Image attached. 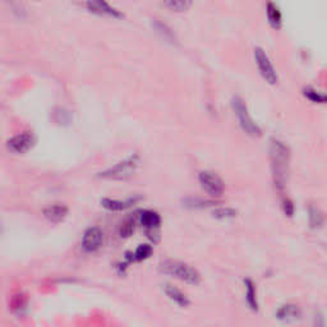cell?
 I'll list each match as a JSON object with an SVG mask.
<instances>
[{
    "label": "cell",
    "instance_id": "cell-1",
    "mask_svg": "<svg viewBox=\"0 0 327 327\" xmlns=\"http://www.w3.org/2000/svg\"><path fill=\"white\" fill-rule=\"evenodd\" d=\"M270 153L274 178H275V186L281 191L285 187L288 164H289V148L284 145V142L279 141V139H272Z\"/></svg>",
    "mask_w": 327,
    "mask_h": 327
},
{
    "label": "cell",
    "instance_id": "cell-2",
    "mask_svg": "<svg viewBox=\"0 0 327 327\" xmlns=\"http://www.w3.org/2000/svg\"><path fill=\"white\" fill-rule=\"evenodd\" d=\"M158 268L162 274L174 276L178 280L184 281V283L191 284V285H197L201 281V275H199L198 271L192 267L191 264L184 263V262L175 261V259H165V261L160 262Z\"/></svg>",
    "mask_w": 327,
    "mask_h": 327
},
{
    "label": "cell",
    "instance_id": "cell-3",
    "mask_svg": "<svg viewBox=\"0 0 327 327\" xmlns=\"http://www.w3.org/2000/svg\"><path fill=\"white\" fill-rule=\"evenodd\" d=\"M139 164V156L137 153H133L129 157L124 158L123 161H119L118 164L107 169L102 170L98 173V177L105 178V179H114V180H123L127 178L132 177L134 172L137 170Z\"/></svg>",
    "mask_w": 327,
    "mask_h": 327
},
{
    "label": "cell",
    "instance_id": "cell-4",
    "mask_svg": "<svg viewBox=\"0 0 327 327\" xmlns=\"http://www.w3.org/2000/svg\"><path fill=\"white\" fill-rule=\"evenodd\" d=\"M232 106L233 110L235 112L238 120H239V124L243 128V131H244L245 133H248L249 136H259V134H261V128L258 127V124L254 123V120L252 119L251 115H249L244 100H243L242 97H239V96H234V97L232 98Z\"/></svg>",
    "mask_w": 327,
    "mask_h": 327
},
{
    "label": "cell",
    "instance_id": "cell-5",
    "mask_svg": "<svg viewBox=\"0 0 327 327\" xmlns=\"http://www.w3.org/2000/svg\"><path fill=\"white\" fill-rule=\"evenodd\" d=\"M254 59H256V63L257 66H258V69L259 72H261L262 77H263L268 83L275 85L276 82L279 81V77L272 62H271V59L268 58L267 52L264 51L262 47L256 46L254 47Z\"/></svg>",
    "mask_w": 327,
    "mask_h": 327
},
{
    "label": "cell",
    "instance_id": "cell-6",
    "mask_svg": "<svg viewBox=\"0 0 327 327\" xmlns=\"http://www.w3.org/2000/svg\"><path fill=\"white\" fill-rule=\"evenodd\" d=\"M198 180L201 183V187L207 192L211 197H220L224 193V182L217 174L208 170H203L198 174Z\"/></svg>",
    "mask_w": 327,
    "mask_h": 327
},
{
    "label": "cell",
    "instance_id": "cell-7",
    "mask_svg": "<svg viewBox=\"0 0 327 327\" xmlns=\"http://www.w3.org/2000/svg\"><path fill=\"white\" fill-rule=\"evenodd\" d=\"M33 141H35V138H33L32 132L26 131L11 137V138L7 141V147H8L12 152L23 153L33 145Z\"/></svg>",
    "mask_w": 327,
    "mask_h": 327
},
{
    "label": "cell",
    "instance_id": "cell-8",
    "mask_svg": "<svg viewBox=\"0 0 327 327\" xmlns=\"http://www.w3.org/2000/svg\"><path fill=\"white\" fill-rule=\"evenodd\" d=\"M102 240H104L102 230L97 227H91L86 230L82 237V248L86 252H95L101 247Z\"/></svg>",
    "mask_w": 327,
    "mask_h": 327
},
{
    "label": "cell",
    "instance_id": "cell-9",
    "mask_svg": "<svg viewBox=\"0 0 327 327\" xmlns=\"http://www.w3.org/2000/svg\"><path fill=\"white\" fill-rule=\"evenodd\" d=\"M139 198H141V197L134 196V197H129V198H127L126 201H120V199H113L105 197V198L101 199L100 203L101 206H102L104 208H106V210L115 211V212H117V211H124L127 210V208H129L131 206H133L137 201H139Z\"/></svg>",
    "mask_w": 327,
    "mask_h": 327
},
{
    "label": "cell",
    "instance_id": "cell-10",
    "mask_svg": "<svg viewBox=\"0 0 327 327\" xmlns=\"http://www.w3.org/2000/svg\"><path fill=\"white\" fill-rule=\"evenodd\" d=\"M86 7L88 8V11L93 12V13L107 14V16L113 17H123L122 12L118 11L117 8L112 7L107 2H104V0H88L87 3H86Z\"/></svg>",
    "mask_w": 327,
    "mask_h": 327
},
{
    "label": "cell",
    "instance_id": "cell-11",
    "mask_svg": "<svg viewBox=\"0 0 327 327\" xmlns=\"http://www.w3.org/2000/svg\"><path fill=\"white\" fill-rule=\"evenodd\" d=\"M300 317H302V312L295 304H284L276 311V318L283 322H295Z\"/></svg>",
    "mask_w": 327,
    "mask_h": 327
},
{
    "label": "cell",
    "instance_id": "cell-12",
    "mask_svg": "<svg viewBox=\"0 0 327 327\" xmlns=\"http://www.w3.org/2000/svg\"><path fill=\"white\" fill-rule=\"evenodd\" d=\"M139 215V221H141L142 227L145 228L147 232H153V230L158 229L161 224V216L158 212L153 210H143L141 211Z\"/></svg>",
    "mask_w": 327,
    "mask_h": 327
},
{
    "label": "cell",
    "instance_id": "cell-13",
    "mask_svg": "<svg viewBox=\"0 0 327 327\" xmlns=\"http://www.w3.org/2000/svg\"><path fill=\"white\" fill-rule=\"evenodd\" d=\"M164 292H165V294H167V297L169 298L170 300H173V302L179 305V307L184 308V307H188L189 305V299L188 297H187V294L186 293H183L177 286L172 285V284H165Z\"/></svg>",
    "mask_w": 327,
    "mask_h": 327
},
{
    "label": "cell",
    "instance_id": "cell-14",
    "mask_svg": "<svg viewBox=\"0 0 327 327\" xmlns=\"http://www.w3.org/2000/svg\"><path fill=\"white\" fill-rule=\"evenodd\" d=\"M42 213L51 223H60L68 215V207L64 204H52V206L45 207L42 210Z\"/></svg>",
    "mask_w": 327,
    "mask_h": 327
},
{
    "label": "cell",
    "instance_id": "cell-15",
    "mask_svg": "<svg viewBox=\"0 0 327 327\" xmlns=\"http://www.w3.org/2000/svg\"><path fill=\"white\" fill-rule=\"evenodd\" d=\"M244 285H245V300H247V304H248V307L252 309V311L257 312L258 311V300H257V290H256V286H254V283L251 280V279H245Z\"/></svg>",
    "mask_w": 327,
    "mask_h": 327
},
{
    "label": "cell",
    "instance_id": "cell-16",
    "mask_svg": "<svg viewBox=\"0 0 327 327\" xmlns=\"http://www.w3.org/2000/svg\"><path fill=\"white\" fill-rule=\"evenodd\" d=\"M152 245L150 244H139L136 248L134 253L127 256V259L129 262L131 261H143V259L150 258L151 254H152Z\"/></svg>",
    "mask_w": 327,
    "mask_h": 327
},
{
    "label": "cell",
    "instance_id": "cell-17",
    "mask_svg": "<svg viewBox=\"0 0 327 327\" xmlns=\"http://www.w3.org/2000/svg\"><path fill=\"white\" fill-rule=\"evenodd\" d=\"M267 18L274 28H279L281 26L283 16H281L280 9L275 3H267Z\"/></svg>",
    "mask_w": 327,
    "mask_h": 327
},
{
    "label": "cell",
    "instance_id": "cell-18",
    "mask_svg": "<svg viewBox=\"0 0 327 327\" xmlns=\"http://www.w3.org/2000/svg\"><path fill=\"white\" fill-rule=\"evenodd\" d=\"M152 26L155 27V30L157 31V32L160 33L164 38H165V40L170 41V42L175 41L174 31H173L172 28L167 25V23L161 22V21H158V19H152Z\"/></svg>",
    "mask_w": 327,
    "mask_h": 327
},
{
    "label": "cell",
    "instance_id": "cell-19",
    "mask_svg": "<svg viewBox=\"0 0 327 327\" xmlns=\"http://www.w3.org/2000/svg\"><path fill=\"white\" fill-rule=\"evenodd\" d=\"M134 229H136V217L134 216H129L126 220L120 224L119 228V235L120 238H129L133 234Z\"/></svg>",
    "mask_w": 327,
    "mask_h": 327
},
{
    "label": "cell",
    "instance_id": "cell-20",
    "mask_svg": "<svg viewBox=\"0 0 327 327\" xmlns=\"http://www.w3.org/2000/svg\"><path fill=\"white\" fill-rule=\"evenodd\" d=\"M212 215L213 217L219 219V220H229V219H234L237 216V210L232 207H219L213 210Z\"/></svg>",
    "mask_w": 327,
    "mask_h": 327
},
{
    "label": "cell",
    "instance_id": "cell-21",
    "mask_svg": "<svg viewBox=\"0 0 327 327\" xmlns=\"http://www.w3.org/2000/svg\"><path fill=\"white\" fill-rule=\"evenodd\" d=\"M164 6L170 8L172 11L182 12L186 11V9L191 6V2H188V0H169V2H165Z\"/></svg>",
    "mask_w": 327,
    "mask_h": 327
},
{
    "label": "cell",
    "instance_id": "cell-22",
    "mask_svg": "<svg viewBox=\"0 0 327 327\" xmlns=\"http://www.w3.org/2000/svg\"><path fill=\"white\" fill-rule=\"evenodd\" d=\"M309 220H311L312 227H319L323 223V216L321 215V212L317 208L311 207L309 208Z\"/></svg>",
    "mask_w": 327,
    "mask_h": 327
},
{
    "label": "cell",
    "instance_id": "cell-23",
    "mask_svg": "<svg viewBox=\"0 0 327 327\" xmlns=\"http://www.w3.org/2000/svg\"><path fill=\"white\" fill-rule=\"evenodd\" d=\"M283 208L285 215L292 216L293 212H294V206H293V202L290 201L289 198H284L283 201Z\"/></svg>",
    "mask_w": 327,
    "mask_h": 327
}]
</instances>
